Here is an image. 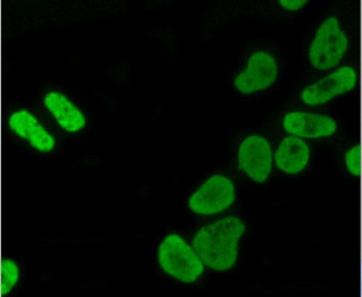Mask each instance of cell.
I'll return each instance as SVG.
<instances>
[{
	"mask_svg": "<svg viewBox=\"0 0 362 297\" xmlns=\"http://www.w3.org/2000/svg\"><path fill=\"white\" fill-rule=\"evenodd\" d=\"M27 281V266L24 258L6 255L1 263V295L13 297L24 292Z\"/></svg>",
	"mask_w": 362,
	"mask_h": 297,
	"instance_id": "obj_14",
	"label": "cell"
},
{
	"mask_svg": "<svg viewBox=\"0 0 362 297\" xmlns=\"http://www.w3.org/2000/svg\"><path fill=\"white\" fill-rule=\"evenodd\" d=\"M228 166L240 179L255 187L269 188L276 179L272 131L234 125L228 130Z\"/></svg>",
	"mask_w": 362,
	"mask_h": 297,
	"instance_id": "obj_8",
	"label": "cell"
},
{
	"mask_svg": "<svg viewBox=\"0 0 362 297\" xmlns=\"http://www.w3.org/2000/svg\"><path fill=\"white\" fill-rule=\"evenodd\" d=\"M242 182L228 164L216 167L187 190L184 207L197 220L240 213L243 203Z\"/></svg>",
	"mask_w": 362,
	"mask_h": 297,
	"instance_id": "obj_9",
	"label": "cell"
},
{
	"mask_svg": "<svg viewBox=\"0 0 362 297\" xmlns=\"http://www.w3.org/2000/svg\"><path fill=\"white\" fill-rule=\"evenodd\" d=\"M362 86L361 58L317 75H305L292 83L284 102L328 110L338 101L357 94Z\"/></svg>",
	"mask_w": 362,
	"mask_h": 297,
	"instance_id": "obj_10",
	"label": "cell"
},
{
	"mask_svg": "<svg viewBox=\"0 0 362 297\" xmlns=\"http://www.w3.org/2000/svg\"><path fill=\"white\" fill-rule=\"evenodd\" d=\"M3 126L9 145L29 158L62 161L67 142L42 116L34 102L9 99L4 104Z\"/></svg>",
	"mask_w": 362,
	"mask_h": 297,
	"instance_id": "obj_5",
	"label": "cell"
},
{
	"mask_svg": "<svg viewBox=\"0 0 362 297\" xmlns=\"http://www.w3.org/2000/svg\"><path fill=\"white\" fill-rule=\"evenodd\" d=\"M270 130L276 176L289 181L303 179L315 166L319 155V143L279 130Z\"/></svg>",
	"mask_w": 362,
	"mask_h": 297,
	"instance_id": "obj_12",
	"label": "cell"
},
{
	"mask_svg": "<svg viewBox=\"0 0 362 297\" xmlns=\"http://www.w3.org/2000/svg\"><path fill=\"white\" fill-rule=\"evenodd\" d=\"M288 66V54L279 37H251L238 48L226 89L239 101L268 98L286 79Z\"/></svg>",
	"mask_w": 362,
	"mask_h": 297,
	"instance_id": "obj_2",
	"label": "cell"
},
{
	"mask_svg": "<svg viewBox=\"0 0 362 297\" xmlns=\"http://www.w3.org/2000/svg\"><path fill=\"white\" fill-rule=\"evenodd\" d=\"M315 4L311 0L214 1L205 11L199 40H214L222 29L241 21L257 26H296Z\"/></svg>",
	"mask_w": 362,
	"mask_h": 297,
	"instance_id": "obj_4",
	"label": "cell"
},
{
	"mask_svg": "<svg viewBox=\"0 0 362 297\" xmlns=\"http://www.w3.org/2000/svg\"><path fill=\"white\" fill-rule=\"evenodd\" d=\"M360 289H361V295H362V264H361V275H360Z\"/></svg>",
	"mask_w": 362,
	"mask_h": 297,
	"instance_id": "obj_15",
	"label": "cell"
},
{
	"mask_svg": "<svg viewBox=\"0 0 362 297\" xmlns=\"http://www.w3.org/2000/svg\"><path fill=\"white\" fill-rule=\"evenodd\" d=\"M265 126L315 142H328L346 135L340 116L323 108H308L294 103H281L265 116Z\"/></svg>",
	"mask_w": 362,
	"mask_h": 297,
	"instance_id": "obj_11",
	"label": "cell"
},
{
	"mask_svg": "<svg viewBox=\"0 0 362 297\" xmlns=\"http://www.w3.org/2000/svg\"><path fill=\"white\" fill-rule=\"evenodd\" d=\"M189 237L211 277L232 276L241 267L245 246L252 237V227L240 211L197 220Z\"/></svg>",
	"mask_w": 362,
	"mask_h": 297,
	"instance_id": "obj_3",
	"label": "cell"
},
{
	"mask_svg": "<svg viewBox=\"0 0 362 297\" xmlns=\"http://www.w3.org/2000/svg\"><path fill=\"white\" fill-rule=\"evenodd\" d=\"M151 264L158 279L183 291L209 288L210 274L189 237L175 227L162 229L153 244Z\"/></svg>",
	"mask_w": 362,
	"mask_h": 297,
	"instance_id": "obj_6",
	"label": "cell"
},
{
	"mask_svg": "<svg viewBox=\"0 0 362 297\" xmlns=\"http://www.w3.org/2000/svg\"><path fill=\"white\" fill-rule=\"evenodd\" d=\"M361 24V5L356 0H337L317 11L302 36L303 74L326 73L360 57Z\"/></svg>",
	"mask_w": 362,
	"mask_h": 297,
	"instance_id": "obj_1",
	"label": "cell"
},
{
	"mask_svg": "<svg viewBox=\"0 0 362 297\" xmlns=\"http://www.w3.org/2000/svg\"><path fill=\"white\" fill-rule=\"evenodd\" d=\"M33 102L65 142L86 141L94 133L96 126L90 106L69 85L40 82Z\"/></svg>",
	"mask_w": 362,
	"mask_h": 297,
	"instance_id": "obj_7",
	"label": "cell"
},
{
	"mask_svg": "<svg viewBox=\"0 0 362 297\" xmlns=\"http://www.w3.org/2000/svg\"><path fill=\"white\" fill-rule=\"evenodd\" d=\"M327 143L337 170L346 181L358 184L362 180V141L348 135L334 138Z\"/></svg>",
	"mask_w": 362,
	"mask_h": 297,
	"instance_id": "obj_13",
	"label": "cell"
}]
</instances>
